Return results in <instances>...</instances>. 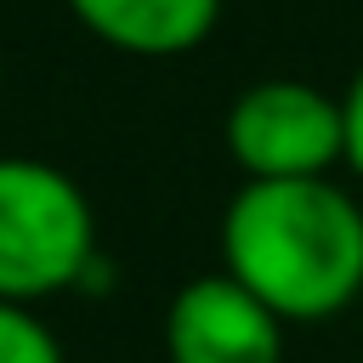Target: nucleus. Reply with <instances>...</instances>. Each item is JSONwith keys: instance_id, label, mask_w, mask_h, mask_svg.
Listing matches in <instances>:
<instances>
[{"instance_id": "f257e3e1", "label": "nucleus", "mask_w": 363, "mask_h": 363, "mask_svg": "<svg viewBox=\"0 0 363 363\" xmlns=\"http://www.w3.org/2000/svg\"><path fill=\"white\" fill-rule=\"evenodd\" d=\"M221 272L284 323H323L363 295V204L329 182H244L221 210Z\"/></svg>"}, {"instance_id": "f03ea898", "label": "nucleus", "mask_w": 363, "mask_h": 363, "mask_svg": "<svg viewBox=\"0 0 363 363\" xmlns=\"http://www.w3.org/2000/svg\"><path fill=\"white\" fill-rule=\"evenodd\" d=\"M96 272V210L51 159L0 153V301L40 306Z\"/></svg>"}, {"instance_id": "7ed1b4c3", "label": "nucleus", "mask_w": 363, "mask_h": 363, "mask_svg": "<svg viewBox=\"0 0 363 363\" xmlns=\"http://www.w3.org/2000/svg\"><path fill=\"white\" fill-rule=\"evenodd\" d=\"M221 142H227V159L238 164L244 182L329 176L335 164H346L340 96H329L306 79H289V74L255 79L227 102Z\"/></svg>"}, {"instance_id": "20e7f679", "label": "nucleus", "mask_w": 363, "mask_h": 363, "mask_svg": "<svg viewBox=\"0 0 363 363\" xmlns=\"http://www.w3.org/2000/svg\"><path fill=\"white\" fill-rule=\"evenodd\" d=\"M164 363H284V318L233 272L187 278L159 323Z\"/></svg>"}, {"instance_id": "39448f33", "label": "nucleus", "mask_w": 363, "mask_h": 363, "mask_svg": "<svg viewBox=\"0 0 363 363\" xmlns=\"http://www.w3.org/2000/svg\"><path fill=\"white\" fill-rule=\"evenodd\" d=\"M68 11L125 57H187L221 23V0H68Z\"/></svg>"}, {"instance_id": "423d86ee", "label": "nucleus", "mask_w": 363, "mask_h": 363, "mask_svg": "<svg viewBox=\"0 0 363 363\" xmlns=\"http://www.w3.org/2000/svg\"><path fill=\"white\" fill-rule=\"evenodd\" d=\"M0 363H68L62 340L51 335V323L23 306V301H0Z\"/></svg>"}, {"instance_id": "0eeeda50", "label": "nucleus", "mask_w": 363, "mask_h": 363, "mask_svg": "<svg viewBox=\"0 0 363 363\" xmlns=\"http://www.w3.org/2000/svg\"><path fill=\"white\" fill-rule=\"evenodd\" d=\"M340 119H346V170L363 176V68L352 74V85L340 96Z\"/></svg>"}]
</instances>
